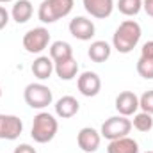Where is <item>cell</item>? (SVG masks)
Masks as SVG:
<instances>
[{
	"mask_svg": "<svg viewBox=\"0 0 153 153\" xmlns=\"http://www.w3.org/2000/svg\"><path fill=\"white\" fill-rule=\"evenodd\" d=\"M141 25L134 20H125L114 32V38H112V45L119 53H130L139 39H141Z\"/></svg>",
	"mask_w": 153,
	"mask_h": 153,
	"instance_id": "cell-1",
	"label": "cell"
},
{
	"mask_svg": "<svg viewBox=\"0 0 153 153\" xmlns=\"http://www.w3.org/2000/svg\"><path fill=\"white\" fill-rule=\"evenodd\" d=\"M57 130H59V123L53 116L48 114V112H39V114L34 116L30 135L36 143L45 144V143H50L55 137Z\"/></svg>",
	"mask_w": 153,
	"mask_h": 153,
	"instance_id": "cell-2",
	"label": "cell"
},
{
	"mask_svg": "<svg viewBox=\"0 0 153 153\" xmlns=\"http://www.w3.org/2000/svg\"><path fill=\"white\" fill-rule=\"evenodd\" d=\"M73 0H43L38 9V18L43 23H53L68 16L73 9Z\"/></svg>",
	"mask_w": 153,
	"mask_h": 153,
	"instance_id": "cell-3",
	"label": "cell"
},
{
	"mask_svg": "<svg viewBox=\"0 0 153 153\" xmlns=\"http://www.w3.org/2000/svg\"><path fill=\"white\" fill-rule=\"evenodd\" d=\"M23 98L27 102L29 107L32 109H45L52 103L53 96H52V91L48 85L45 84H29L23 91Z\"/></svg>",
	"mask_w": 153,
	"mask_h": 153,
	"instance_id": "cell-4",
	"label": "cell"
},
{
	"mask_svg": "<svg viewBox=\"0 0 153 153\" xmlns=\"http://www.w3.org/2000/svg\"><path fill=\"white\" fill-rule=\"evenodd\" d=\"M130 130H132V121L119 114V116H112V117L103 121L100 135L109 139V141H116V139L126 137L130 134Z\"/></svg>",
	"mask_w": 153,
	"mask_h": 153,
	"instance_id": "cell-5",
	"label": "cell"
},
{
	"mask_svg": "<svg viewBox=\"0 0 153 153\" xmlns=\"http://www.w3.org/2000/svg\"><path fill=\"white\" fill-rule=\"evenodd\" d=\"M50 43V32L45 27H36L30 29L23 36V48L29 53H41Z\"/></svg>",
	"mask_w": 153,
	"mask_h": 153,
	"instance_id": "cell-6",
	"label": "cell"
},
{
	"mask_svg": "<svg viewBox=\"0 0 153 153\" xmlns=\"http://www.w3.org/2000/svg\"><path fill=\"white\" fill-rule=\"evenodd\" d=\"M23 121L18 116L0 114V139L4 141H14L22 135Z\"/></svg>",
	"mask_w": 153,
	"mask_h": 153,
	"instance_id": "cell-7",
	"label": "cell"
},
{
	"mask_svg": "<svg viewBox=\"0 0 153 153\" xmlns=\"http://www.w3.org/2000/svg\"><path fill=\"white\" fill-rule=\"evenodd\" d=\"M76 87L80 91V94L87 96V98H93L100 93L102 89V80L100 76L96 75L94 71H84L82 75L76 78Z\"/></svg>",
	"mask_w": 153,
	"mask_h": 153,
	"instance_id": "cell-8",
	"label": "cell"
},
{
	"mask_svg": "<svg viewBox=\"0 0 153 153\" xmlns=\"http://www.w3.org/2000/svg\"><path fill=\"white\" fill-rule=\"evenodd\" d=\"M100 141H102L100 132H96V130L91 128V126H84V128L78 132V135H76L78 148L84 153H94L100 148Z\"/></svg>",
	"mask_w": 153,
	"mask_h": 153,
	"instance_id": "cell-9",
	"label": "cell"
},
{
	"mask_svg": "<svg viewBox=\"0 0 153 153\" xmlns=\"http://www.w3.org/2000/svg\"><path fill=\"white\" fill-rule=\"evenodd\" d=\"M94 23L91 20H87L85 16H75L70 22V34L75 39L80 41H89L94 36Z\"/></svg>",
	"mask_w": 153,
	"mask_h": 153,
	"instance_id": "cell-10",
	"label": "cell"
},
{
	"mask_svg": "<svg viewBox=\"0 0 153 153\" xmlns=\"http://www.w3.org/2000/svg\"><path fill=\"white\" fill-rule=\"evenodd\" d=\"M139 109V98L134 91H123L117 94L116 98V111L121 116L128 117V116L135 114Z\"/></svg>",
	"mask_w": 153,
	"mask_h": 153,
	"instance_id": "cell-11",
	"label": "cell"
},
{
	"mask_svg": "<svg viewBox=\"0 0 153 153\" xmlns=\"http://www.w3.org/2000/svg\"><path fill=\"white\" fill-rule=\"evenodd\" d=\"M84 9L98 20H105L114 11V0H82Z\"/></svg>",
	"mask_w": 153,
	"mask_h": 153,
	"instance_id": "cell-12",
	"label": "cell"
},
{
	"mask_svg": "<svg viewBox=\"0 0 153 153\" xmlns=\"http://www.w3.org/2000/svg\"><path fill=\"white\" fill-rule=\"evenodd\" d=\"M80 109V103L76 102V98L73 96H62L61 100H57L55 103V114L62 119H68V117H73Z\"/></svg>",
	"mask_w": 153,
	"mask_h": 153,
	"instance_id": "cell-13",
	"label": "cell"
},
{
	"mask_svg": "<svg viewBox=\"0 0 153 153\" xmlns=\"http://www.w3.org/2000/svg\"><path fill=\"white\" fill-rule=\"evenodd\" d=\"M111 50L112 48H111V45L107 41H94V43H91V46L87 50V55H89V59L93 62L102 64L111 57Z\"/></svg>",
	"mask_w": 153,
	"mask_h": 153,
	"instance_id": "cell-14",
	"label": "cell"
},
{
	"mask_svg": "<svg viewBox=\"0 0 153 153\" xmlns=\"http://www.w3.org/2000/svg\"><path fill=\"white\" fill-rule=\"evenodd\" d=\"M32 13H34V7H32L30 0H16L13 5L11 16L16 23H27L30 20Z\"/></svg>",
	"mask_w": 153,
	"mask_h": 153,
	"instance_id": "cell-15",
	"label": "cell"
},
{
	"mask_svg": "<svg viewBox=\"0 0 153 153\" xmlns=\"http://www.w3.org/2000/svg\"><path fill=\"white\" fill-rule=\"evenodd\" d=\"M53 68H55V64H53V61L50 59V57H45V55H41L38 57L34 62H32V73L36 78L39 80H46V78H50V75L53 73Z\"/></svg>",
	"mask_w": 153,
	"mask_h": 153,
	"instance_id": "cell-16",
	"label": "cell"
},
{
	"mask_svg": "<svg viewBox=\"0 0 153 153\" xmlns=\"http://www.w3.org/2000/svg\"><path fill=\"white\" fill-rule=\"evenodd\" d=\"M73 57V50L70 46V43L66 41H53L50 45V59L55 62H62L66 59H71Z\"/></svg>",
	"mask_w": 153,
	"mask_h": 153,
	"instance_id": "cell-17",
	"label": "cell"
},
{
	"mask_svg": "<svg viewBox=\"0 0 153 153\" xmlns=\"http://www.w3.org/2000/svg\"><path fill=\"white\" fill-rule=\"evenodd\" d=\"M107 153H139V144L126 135V137L111 141L109 148H107Z\"/></svg>",
	"mask_w": 153,
	"mask_h": 153,
	"instance_id": "cell-18",
	"label": "cell"
},
{
	"mask_svg": "<svg viewBox=\"0 0 153 153\" xmlns=\"http://www.w3.org/2000/svg\"><path fill=\"white\" fill-rule=\"evenodd\" d=\"M53 71L57 73V76L61 80H73L76 76V71H78V62L75 59H66L62 62H55V68Z\"/></svg>",
	"mask_w": 153,
	"mask_h": 153,
	"instance_id": "cell-19",
	"label": "cell"
},
{
	"mask_svg": "<svg viewBox=\"0 0 153 153\" xmlns=\"http://www.w3.org/2000/svg\"><path fill=\"white\" fill-rule=\"evenodd\" d=\"M116 7L125 16H135L143 9V0H117Z\"/></svg>",
	"mask_w": 153,
	"mask_h": 153,
	"instance_id": "cell-20",
	"label": "cell"
},
{
	"mask_svg": "<svg viewBox=\"0 0 153 153\" xmlns=\"http://www.w3.org/2000/svg\"><path fill=\"white\" fill-rule=\"evenodd\" d=\"M132 126L139 132H150L153 128V117L148 112H139V114L134 116V121H132Z\"/></svg>",
	"mask_w": 153,
	"mask_h": 153,
	"instance_id": "cell-21",
	"label": "cell"
},
{
	"mask_svg": "<svg viewBox=\"0 0 153 153\" xmlns=\"http://www.w3.org/2000/svg\"><path fill=\"white\" fill-rule=\"evenodd\" d=\"M137 73L143 78H146V80H152L153 78V59L139 57V61H137Z\"/></svg>",
	"mask_w": 153,
	"mask_h": 153,
	"instance_id": "cell-22",
	"label": "cell"
},
{
	"mask_svg": "<svg viewBox=\"0 0 153 153\" xmlns=\"http://www.w3.org/2000/svg\"><path fill=\"white\" fill-rule=\"evenodd\" d=\"M139 107L143 109V112H148L153 116V89L146 91L141 98H139Z\"/></svg>",
	"mask_w": 153,
	"mask_h": 153,
	"instance_id": "cell-23",
	"label": "cell"
},
{
	"mask_svg": "<svg viewBox=\"0 0 153 153\" xmlns=\"http://www.w3.org/2000/svg\"><path fill=\"white\" fill-rule=\"evenodd\" d=\"M141 57L144 59H153V41H146L141 48Z\"/></svg>",
	"mask_w": 153,
	"mask_h": 153,
	"instance_id": "cell-24",
	"label": "cell"
},
{
	"mask_svg": "<svg viewBox=\"0 0 153 153\" xmlns=\"http://www.w3.org/2000/svg\"><path fill=\"white\" fill-rule=\"evenodd\" d=\"M7 23H9V13H7V9H5V7H2V5H0V30H2Z\"/></svg>",
	"mask_w": 153,
	"mask_h": 153,
	"instance_id": "cell-25",
	"label": "cell"
},
{
	"mask_svg": "<svg viewBox=\"0 0 153 153\" xmlns=\"http://www.w3.org/2000/svg\"><path fill=\"white\" fill-rule=\"evenodd\" d=\"M13 153H38L30 144H20V146H16L14 148V152Z\"/></svg>",
	"mask_w": 153,
	"mask_h": 153,
	"instance_id": "cell-26",
	"label": "cell"
},
{
	"mask_svg": "<svg viewBox=\"0 0 153 153\" xmlns=\"http://www.w3.org/2000/svg\"><path fill=\"white\" fill-rule=\"evenodd\" d=\"M143 9L148 16L153 18V0H143Z\"/></svg>",
	"mask_w": 153,
	"mask_h": 153,
	"instance_id": "cell-27",
	"label": "cell"
},
{
	"mask_svg": "<svg viewBox=\"0 0 153 153\" xmlns=\"http://www.w3.org/2000/svg\"><path fill=\"white\" fill-rule=\"evenodd\" d=\"M7 2H13V0H0V4H7Z\"/></svg>",
	"mask_w": 153,
	"mask_h": 153,
	"instance_id": "cell-28",
	"label": "cell"
},
{
	"mask_svg": "<svg viewBox=\"0 0 153 153\" xmlns=\"http://www.w3.org/2000/svg\"><path fill=\"white\" fill-rule=\"evenodd\" d=\"M0 98H2V87H0Z\"/></svg>",
	"mask_w": 153,
	"mask_h": 153,
	"instance_id": "cell-29",
	"label": "cell"
},
{
	"mask_svg": "<svg viewBox=\"0 0 153 153\" xmlns=\"http://www.w3.org/2000/svg\"><path fill=\"white\" fill-rule=\"evenodd\" d=\"M146 153H153V152H146Z\"/></svg>",
	"mask_w": 153,
	"mask_h": 153,
	"instance_id": "cell-30",
	"label": "cell"
}]
</instances>
